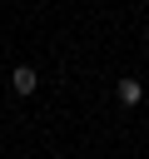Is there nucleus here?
I'll return each mask as SVG.
<instances>
[{"instance_id":"obj_1","label":"nucleus","mask_w":149,"mask_h":159,"mask_svg":"<svg viewBox=\"0 0 149 159\" xmlns=\"http://www.w3.org/2000/svg\"><path fill=\"white\" fill-rule=\"evenodd\" d=\"M10 89H15V94H35V89H40V75H35L30 65H15V70H10Z\"/></svg>"},{"instance_id":"obj_2","label":"nucleus","mask_w":149,"mask_h":159,"mask_svg":"<svg viewBox=\"0 0 149 159\" xmlns=\"http://www.w3.org/2000/svg\"><path fill=\"white\" fill-rule=\"evenodd\" d=\"M144 99V84L139 80H119V104H139Z\"/></svg>"}]
</instances>
